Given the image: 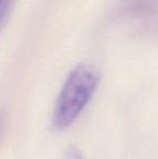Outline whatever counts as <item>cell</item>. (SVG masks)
Instances as JSON below:
<instances>
[{
	"instance_id": "cell-2",
	"label": "cell",
	"mask_w": 158,
	"mask_h": 159,
	"mask_svg": "<svg viewBox=\"0 0 158 159\" xmlns=\"http://www.w3.org/2000/svg\"><path fill=\"white\" fill-rule=\"evenodd\" d=\"M16 0H0V33L6 28Z\"/></svg>"
},
{
	"instance_id": "cell-1",
	"label": "cell",
	"mask_w": 158,
	"mask_h": 159,
	"mask_svg": "<svg viewBox=\"0 0 158 159\" xmlns=\"http://www.w3.org/2000/svg\"><path fill=\"white\" fill-rule=\"evenodd\" d=\"M100 81L99 68L91 63H79L70 70L53 108L52 126L55 130H65L76 121L97 92Z\"/></svg>"
},
{
	"instance_id": "cell-3",
	"label": "cell",
	"mask_w": 158,
	"mask_h": 159,
	"mask_svg": "<svg viewBox=\"0 0 158 159\" xmlns=\"http://www.w3.org/2000/svg\"><path fill=\"white\" fill-rule=\"evenodd\" d=\"M64 159H84V156H82L81 152L79 151L77 147H70L67 149V152L65 153V157Z\"/></svg>"
}]
</instances>
